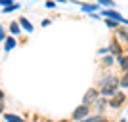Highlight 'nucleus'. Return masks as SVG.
Instances as JSON below:
<instances>
[{"mask_svg": "<svg viewBox=\"0 0 128 122\" xmlns=\"http://www.w3.org/2000/svg\"><path fill=\"white\" fill-rule=\"evenodd\" d=\"M100 86H102V88H100V94H102L103 97H113L118 90V78L107 74L105 78L100 80Z\"/></svg>", "mask_w": 128, "mask_h": 122, "instance_id": "obj_1", "label": "nucleus"}, {"mask_svg": "<svg viewBox=\"0 0 128 122\" xmlns=\"http://www.w3.org/2000/svg\"><path fill=\"white\" fill-rule=\"evenodd\" d=\"M88 115H90V107L80 105V107H76L75 111H73V120H82V118H86Z\"/></svg>", "mask_w": 128, "mask_h": 122, "instance_id": "obj_2", "label": "nucleus"}, {"mask_svg": "<svg viewBox=\"0 0 128 122\" xmlns=\"http://www.w3.org/2000/svg\"><path fill=\"white\" fill-rule=\"evenodd\" d=\"M126 99V97H124V94L122 92H117V94H115V96L111 97V99H109V103H107V105L109 107H113V109H118V107L122 105V101Z\"/></svg>", "mask_w": 128, "mask_h": 122, "instance_id": "obj_3", "label": "nucleus"}, {"mask_svg": "<svg viewBox=\"0 0 128 122\" xmlns=\"http://www.w3.org/2000/svg\"><path fill=\"white\" fill-rule=\"evenodd\" d=\"M98 96H100V92L94 90V88H90V90L84 94V97H82V105H88V103H94V101L98 99Z\"/></svg>", "mask_w": 128, "mask_h": 122, "instance_id": "obj_4", "label": "nucleus"}, {"mask_svg": "<svg viewBox=\"0 0 128 122\" xmlns=\"http://www.w3.org/2000/svg\"><path fill=\"white\" fill-rule=\"evenodd\" d=\"M103 15H105V19H113V21H117V23L124 21V17L120 15L118 11H115V10H103Z\"/></svg>", "mask_w": 128, "mask_h": 122, "instance_id": "obj_5", "label": "nucleus"}, {"mask_svg": "<svg viewBox=\"0 0 128 122\" xmlns=\"http://www.w3.org/2000/svg\"><path fill=\"white\" fill-rule=\"evenodd\" d=\"M118 67H120V71L122 73H126L128 71V55H118Z\"/></svg>", "mask_w": 128, "mask_h": 122, "instance_id": "obj_6", "label": "nucleus"}, {"mask_svg": "<svg viewBox=\"0 0 128 122\" xmlns=\"http://www.w3.org/2000/svg\"><path fill=\"white\" fill-rule=\"evenodd\" d=\"M17 23H19V27H23L25 31H29V32L32 31V23L29 21V19H25V17H21V19H19V21H17Z\"/></svg>", "mask_w": 128, "mask_h": 122, "instance_id": "obj_7", "label": "nucleus"}, {"mask_svg": "<svg viewBox=\"0 0 128 122\" xmlns=\"http://www.w3.org/2000/svg\"><path fill=\"white\" fill-rule=\"evenodd\" d=\"M109 50H111L113 53H117V55H122V50H120V46H118L117 40H111V48Z\"/></svg>", "mask_w": 128, "mask_h": 122, "instance_id": "obj_8", "label": "nucleus"}, {"mask_svg": "<svg viewBox=\"0 0 128 122\" xmlns=\"http://www.w3.org/2000/svg\"><path fill=\"white\" fill-rule=\"evenodd\" d=\"M4 42H6V46H4V50H6V52H10L12 48H16V46H17V42H16V38H6Z\"/></svg>", "mask_w": 128, "mask_h": 122, "instance_id": "obj_9", "label": "nucleus"}, {"mask_svg": "<svg viewBox=\"0 0 128 122\" xmlns=\"http://www.w3.org/2000/svg\"><path fill=\"white\" fill-rule=\"evenodd\" d=\"M4 118H6V122H25L21 117H17V115H10V113L4 115Z\"/></svg>", "mask_w": 128, "mask_h": 122, "instance_id": "obj_10", "label": "nucleus"}, {"mask_svg": "<svg viewBox=\"0 0 128 122\" xmlns=\"http://www.w3.org/2000/svg\"><path fill=\"white\" fill-rule=\"evenodd\" d=\"M10 32H12V34H19V32H21V27H19V23H17V21H12L10 23Z\"/></svg>", "mask_w": 128, "mask_h": 122, "instance_id": "obj_11", "label": "nucleus"}, {"mask_svg": "<svg viewBox=\"0 0 128 122\" xmlns=\"http://www.w3.org/2000/svg\"><path fill=\"white\" fill-rule=\"evenodd\" d=\"M118 86H120V88H128V71L122 74V76H120V80H118Z\"/></svg>", "mask_w": 128, "mask_h": 122, "instance_id": "obj_12", "label": "nucleus"}, {"mask_svg": "<svg viewBox=\"0 0 128 122\" xmlns=\"http://www.w3.org/2000/svg\"><path fill=\"white\" fill-rule=\"evenodd\" d=\"M107 105V101L105 99H100V101H96V109L98 111H103V107Z\"/></svg>", "mask_w": 128, "mask_h": 122, "instance_id": "obj_13", "label": "nucleus"}, {"mask_svg": "<svg viewBox=\"0 0 128 122\" xmlns=\"http://www.w3.org/2000/svg\"><path fill=\"white\" fill-rule=\"evenodd\" d=\"M19 8V4H12V6H6L4 8V13H8V11H14V10H17Z\"/></svg>", "mask_w": 128, "mask_h": 122, "instance_id": "obj_14", "label": "nucleus"}, {"mask_svg": "<svg viewBox=\"0 0 128 122\" xmlns=\"http://www.w3.org/2000/svg\"><path fill=\"white\" fill-rule=\"evenodd\" d=\"M105 25L107 27H111V29H115V27H118L117 21H113V19H105Z\"/></svg>", "mask_w": 128, "mask_h": 122, "instance_id": "obj_15", "label": "nucleus"}, {"mask_svg": "<svg viewBox=\"0 0 128 122\" xmlns=\"http://www.w3.org/2000/svg\"><path fill=\"white\" fill-rule=\"evenodd\" d=\"M82 10H84V11H92V10H96V6H90V4H82Z\"/></svg>", "mask_w": 128, "mask_h": 122, "instance_id": "obj_16", "label": "nucleus"}, {"mask_svg": "<svg viewBox=\"0 0 128 122\" xmlns=\"http://www.w3.org/2000/svg\"><path fill=\"white\" fill-rule=\"evenodd\" d=\"M100 4H103V6H115V4H113V0H100Z\"/></svg>", "mask_w": 128, "mask_h": 122, "instance_id": "obj_17", "label": "nucleus"}, {"mask_svg": "<svg viewBox=\"0 0 128 122\" xmlns=\"http://www.w3.org/2000/svg\"><path fill=\"white\" fill-rule=\"evenodd\" d=\"M103 63H105V65H113V57H111V55H107V57L103 59Z\"/></svg>", "mask_w": 128, "mask_h": 122, "instance_id": "obj_18", "label": "nucleus"}, {"mask_svg": "<svg viewBox=\"0 0 128 122\" xmlns=\"http://www.w3.org/2000/svg\"><path fill=\"white\" fill-rule=\"evenodd\" d=\"M0 40H6V32H4V27L0 25Z\"/></svg>", "mask_w": 128, "mask_h": 122, "instance_id": "obj_19", "label": "nucleus"}, {"mask_svg": "<svg viewBox=\"0 0 128 122\" xmlns=\"http://www.w3.org/2000/svg\"><path fill=\"white\" fill-rule=\"evenodd\" d=\"M0 4H2V6L6 8V6H12L14 2H12V0H0Z\"/></svg>", "mask_w": 128, "mask_h": 122, "instance_id": "obj_20", "label": "nucleus"}, {"mask_svg": "<svg viewBox=\"0 0 128 122\" xmlns=\"http://www.w3.org/2000/svg\"><path fill=\"white\" fill-rule=\"evenodd\" d=\"M4 111V103H2V101H0V113Z\"/></svg>", "mask_w": 128, "mask_h": 122, "instance_id": "obj_21", "label": "nucleus"}, {"mask_svg": "<svg viewBox=\"0 0 128 122\" xmlns=\"http://www.w3.org/2000/svg\"><path fill=\"white\" fill-rule=\"evenodd\" d=\"M2 99H4V92L0 90V101H2Z\"/></svg>", "mask_w": 128, "mask_h": 122, "instance_id": "obj_22", "label": "nucleus"}, {"mask_svg": "<svg viewBox=\"0 0 128 122\" xmlns=\"http://www.w3.org/2000/svg\"><path fill=\"white\" fill-rule=\"evenodd\" d=\"M100 122H109V120H107V118H100Z\"/></svg>", "mask_w": 128, "mask_h": 122, "instance_id": "obj_23", "label": "nucleus"}, {"mask_svg": "<svg viewBox=\"0 0 128 122\" xmlns=\"http://www.w3.org/2000/svg\"><path fill=\"white\" fill-rule=\"evenodd\" d=\"M46 122H52V120H46ZM59 122H67V120H59Z\"/></svg>", "mask_w": 128, "mask_h": 122, "instance_id": "obj_24", "label": "nucleus"}]
</instances>
